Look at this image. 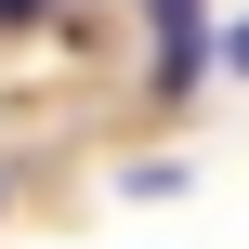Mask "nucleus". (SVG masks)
Returning a JSON list of instances; mask_svg holds the SVG:
<instances>
[{
  "instance_id": "obj_3",
  "label": "nucleus",
  "mask_w": 249,
  "mask_h": 249,
  "mask_svg": "<svg viewBox=\"0 0 249 249\" xmlns=\"http://www.w3.org/2000/svg\"><path fill=\"white\" fill-rule=\"evenodd\" d=\"M39 13H53V0H0V26H39Z\"/></svg>"
},
{
  "instance_id": "obj_2",
  "label": "nucleus",
  "mask_w": 249,
  "mask_h": 249,
  "mask_svg": "<svg viewBox=\"0 0 249 249\" xmlns=\"http://www.w3.org/2000/svg\"><path fill=\"white\" fill-rule=\"evenodd\" d=\"M144 13H158V26H197V0H144Z\"/></svg>"
},
{
  "instance_id": "obj_1",
  "label": "nucleus",
  "mask_w": 249,
  "mask_h": 249,
  "mask_svg": "<svg viewBox=\"0 0 249 249\" xmlns=\"http://www.w3.org/2000/svg\"><path fill=\"white\" fill-rule=\"evenodd\" d=\"M197 66H210V26H158V92H184Z\"/></svg>"
}]
</instances>
